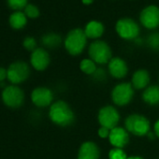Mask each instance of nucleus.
I'll use <instances>...</instances> for the list:
<instances>
[{
    "mask_svg": "<svg viewBox=\"0 0 159 159\" xmlns=\"http://www.w3.org/2000/svg\"><path fill=\"white\" fill-rule=\"evenodd\" d=\"M141 98L147 105H159V85H149L143 90Z\"/></svg>",
    "mask_w": 159,
    "mask_h": 159,
    "instance_id": "f3484780",
    "label": "nucleus"
},
{
    "mask_svg": "<svg viewBox=\"0 0 159 159\" xmlns=\"http://www.w3.org/2000/svg\"><path fill=\"white\" fill-rule=\"evenodd\" d=\"M121 116L118 110L111 105H106L99 109L98 113V121L100 126L110 130L118 126Z\"/></svg>",
    "mask_w": 159,
    "mask_h": 159,
    "instance_id": "0eeeda50",
    "label": "nucleus"
},
{
    "mask_svg": "<svg viewBox=\"0 0 159 159\" xmlns=\"http://www.w3.org/2000/svg\"><path fill=\"white\" fill-rule=\"evenodd\" d=\"M62 38L56 33H48L41 38V43L49 49H55L60 46Z\"/></svg>",
    "mask_w": 159,
    "mask_h": 159,
    "instance_id": "aec40b11",
    "label": "nucleus"
},
{
    "mask_svg": "<svg viewBox=\"0 0 159 159\" xmlns=\"http://www.w3.org/2000/svg\"><path fill=\"white\" fill-rule=\"evenodd\" d=\"M88 54L89 58L92 59L97 65L108 64L112 58L111 47L103 40H95L92 42L88 49Z\"/></svg>",
    "mask_w": 159,
    "mask_h": 159,
    "instance_id": "20e7f679",
    "label": "nucleus"
},
{
    "mask_svg": "<svg viewBox=\"0 0 159 159\" xmlns=\"http://www.w3.org/2000/svg\"><path fill=\"white\" fill-rule=\"evenodd\" d=\"M7 78H8L7 69L2 66H0V83H3Z\"/></svg>",
    "mask_w": 159,
    "mask_h": 159,
    "instance_id": "c85d7f7f",
    "label": "nucleus"
},
{
    "mask_svg": "<svg viewBox=\"0 0 159 159\" xmlns=\"http://www.w3.org/2000/svg\"><path fill=\"white\" fill-rule=\"evenodd\" d=\"M87 43V37L84 30L75 28L68 32L65 39V48L66 52L73 56L80 55L84 50Z\"/></svg>",
    "mask_w": 159,
    "mask_h": 159,
    "instance_id": "f03ea898",
    "label": "nucleus"
},
{
    "mask_svg": "<svg viewBox=\"0 0 159 159\" xmlns=\"http://www.w3.org/2000/svg\"><path fill=\"white\" fill-rule=\"evenodd\" d=\"M108 71L112 78L121 80L126 77L128 73V66L121 57H112L108 63Z\"/></svg>",
    "mask_w": 159,
    "mask_h": 159,
    "instance_id": "4468645a",
    "label": "nucleus"
},
{
    "mask_svg": "<svg viewBox=\"0 0 159 159\" xmlns=\"http://www.w3.org/2000/svg\"><path fill=\"white\" fill-rule=\"evenodd\" d=\"M135 95V89L131 83H121L116 84L111 93V98L114 105L119 107H125L128 105Z\"/></svg>",
    "mask_w": 159,
    "mask_h": 159,
    "instance_id": "39448f33",
    "label": "nucleus"
},
{
    "mask_svg": "<svg viewBox=\"0 0 159 159\" xmlns=\"http://www.w3.org/2000/svg\"><path fill=\"white\" fill-rule=\"evenodd\" d=\"M78 159H99L100 149L98 145L92 140L84 141L78 150Z\"/></svg>",
    "mask_w": 159,
    "mask_h": 159,
    "instance_id": "2eb2a0df",
    "label": "nucleus"
},
{
    "mask_svg": "<svg viewBox=\"0 0 159 159\" xmlns=\"http://www.w3.org/2000/svg\"><path fill=\"white\" fill-rule=\"evenodd\" d=\"M82 2L84 4V5H90L94 2V0H82Z\"/></svg>",
    "mask_w": 159,
    "mask_h": 159,
    "instance_id": "2f4dec72",
    "label": "nucleus"
},
{
    "mask_svg": "<svg viewBox=\"0 0 159 159\" xmlns=\"http://www.w3.org/2000/svg\"><path fill=\"white\" fill-rule=\"evenodd\" d=\"M115 29L117 34L126 40H135L139 35V27L138 24L130 18L120 19L116 23Z\"/></svg>",
    "mask_w": 159,
    "mask_h": 159,
    "instance_id": "1a4fd4ad",
    "label": "nucleus"
},
{
    "mask_svg": "<svg viewBox=\"0 0 159 159\" xmlns=\"http://www.w3.org/2000/svg\"><path fill=\"white\" fill-rule=\"evenodd\" d=\"M109 159H126L128 156L124 149L119 148H112L109 152Z\"/></svg>",
    "mask_w": 159,
    "mask_h": 159,
    "instance_id": "b1692460",
    "label": "nucleus"
},
{
    "mask_svg": "<svg viewBox=\"0 0 159 159\" xmlns=\"http://www.w3.org/2000/svg\"><path fill=\"white\" fill-rule=\"evenodd\" d=\"M23 45H24L25 50L30 51V52H33V51H35L37 49V41L32 37H26L24 39Z\"/></svg>",
    "mask_w": 159,
    "mask_h": 159,
    "instance_id": "a878e982",
    "label": "nucleus"
},
{
    "mask_svg": "<svg viewBox=\"0 0 159 159\" xmlns=\"http://www.w3.org/2000/svg\"><path fill=\"white\" fill-rule=\"evenodd\" d=\"M93 78L98 82H103L107 79V72L102 67H98L97 71L93 74Z\"/></svg>",
    "mask_w": 159,
    "mask_h": 159,
    "instance_id": "bb28decb",
    "label": "nucleus"
},
{
    "mask_svg": "<svg viewBox=\"0 0 159 159\" xmlns=\"http://www.w3.org/2000/svg\"><path fill=\"white\" fill-rule=\"evenodd\" d=\"M151 81L150 73L143 68L136 70L131 79V84L135 90H144L149 86Z\"/></svg>",
    "mask_w": 159,
    "mask_h": 159,
    "instance_id": "dca6fc26",
    "label": "nucleus"
},
{
    "mask_svg": "<svg viewBox=\"0 0 159 159\" xmlns=\"http://www.w3.org/2000/svg\"><path fill=\"white\" fill-rule=\"evenodd\" d=\"M25 14L26 17L35 19L39 16V10L33 4H28L25 9Z\"/></svg>",
    "mask_w": 159,
    "mask_h": 159,
    "instance_id": "393cba45",
    "label": "nucleus"
},
{
    "mask_svg": "<svg viewBox=\"0 0 159 159\" xmlns=\"http://www.w3.org/2000/svg\"><path fill=\"white\" fill-rule=\"evenodd\" d=\"M126 159H144V158L140 155H130Z\"/></svg>",
    "mask_w": 159,
    "mask_h": 159,
    "instance_id": "7c9ffc66",
    "label": "nucleus"
},
{
    "mask_svg": "<svg viewBox=\"0 0 159 159\" xmlns=\"http://www.w3.org/2000/svg\"><path fill=\"white\" fill-rule=\"evenodd\" d=\"M147 45L153 51H159V33L151 34L147 39Z\"/></svg>",
    "mask_w": 159,
    "mask_h": 159,
    "instance_id": "5701e85b",
    "label": "nucleus"
},
{
    "mask_svg": "<svg viewBox=\"0 0 159 159\" xmlns=\"http://www.w3.org/2000/svg\"><path fill=\"white\" fill-rule=\"evenodd\" d=\"M110 132H111L110 129L103 127V126H100L98 130V135L100 139H109Z\"/></svg>",
    "mask_w": 159,
    "mask_h": 159,
    "instance_id": "cd10ccee",
    "label": "nucleus"
},
{
    "mask_svg": "<svg viewBox=\"0 0 159 159\" xmlns=\"http://www.w3.org/2000/svg\"><path fill=\"white\" fill-rule=\"evenodd\" d=\"M10 25L13 29H22L27 24V17L25 12L15 11L10 16Z\"/></svg>",
    "mask_w": 159,
    "mask_h": 159,
    "instance_id": "6ab92c4d",
    "label": "nucleus"
},
{
    "mask_svg": "<svg viewBox=\"0 0 159 159\" xmlns=\"http://www.w3.org/2000/svg\"><path fill=\"white\" fill-rule=\"evenodd\" d=\"M8 72V80L14 85L20 84L30 76V67L27 63L24 61H16L10 65L7 68Z\"/></svg>",
    "mask_w": 159,
    "mask_h": 159,
    "instance_id": "423d86ee",
    "label": "nucleus"
},
{
    "mask_svg": "<svg viewBox=\"0 0 159 159\" xmlns=\"http://www.w3.org/2000/svg\"><path fill=\"white\" fill-rule=\"evenodd\" d=\"M80 69L81 71L86 75H89V76H93V74L97 71L98 69V66H97V64L90 58H85V59H83L80 63Z\"/></svg>",
    "mask_w": 159,
    "mask_h": 159,
    "instance_id": "412c9836",
    "label": "nucleus"
},
{
    "mask_svg": "<svg viewBox=\"0 0 159 159\" xmlns=\"http://www.w3.org/2000/svg\"><path fill=\"white\" fill-rule=\"evenodd\" d=\"M77 159H78V158H77Z\"/></svg>",
    "mask_w": 159,
    "mask_h": 159,
    "instance_id": "473e14b6",
    "label": "nucleus"
},
{
    "mask_svg": "<svg viewBox=\"0 0 159 159\" xmlns=\"http://www.w3.org/2000/svg\"><path fill=\"white\" fill-rule=\"evenodd\" d=\"M141 25L147 29H154L159 26V8L149 6L145 8L139 16Z\"/></svg>",
    "mask_w": 159,
    "mask_h": 159,
    "instance_id": "9b49d317",
    "label": "nucleus"
},
{
    "mask_svg": "<svg viewBox=\"0 0 159 159\" xmlns=\"http://www.w3.org/2000/svg\"><path fill=\"white\" fill-rule=\"evenodd\" d=\"M2 101L3 103L11 109H18L23 106L25 102V93L17 85H9L2 91Z\"/></svg>",
    "mask_w": 159,
    "mask_h": 159,
    "instance_id": "6e6552de",
    "label": "nucleus"
},
{
    "mask_svg": "<svg viewBox=\"0 0 159 159\" xmlns=\"http://www.w3.org/2000/svg\"><path fill=\"white\" fill-rule=\"evenodd\" d=\"M153 133L155 137L159 139V119H157L153 125Z\"/></svg>",
    "mask_w": 159,
    "mask_h": 159,
    "instance_id": "c756f323",
    "label": "nucleus"
},
{
    "mask_svg": "<svg viewBox=\"0 0 159 159\" xmlns=\"http://www.w3.org/2000/svg\"><path fill=\"white\" fill-rule=\"evenodd\" d=\"M130 134L128 131L122 126H116L112 128L110 132L109 141L113 148L124 149L129 143Z\"/></svg>",
    "mask_w": 159,
    "mask_h": 159,
    "instance_id": "f8f14e48",
    "label": "nucleus"
},
{
    "mask_svg": "<svg viewBox=\"0 0 159 159\" xmlns=\"http://www.w3.org/2000/svg\"><path fill=\"white\" fill-rule=\"evenodd\" d=\"M84 33L87 37V39H98L100 38L104 33V26L101 23L97 21H91L89 22L84 29Z\"/></svg>",
    "mask_w": 159,
    "mask_h": 159,
    "instance_id": "a211bd4d",
    "label": "nucleus"
},
{
    "mask_svg": "<svg viewBox=\"0 0 159 159\" xmlns=\"http://www.w3.org/2000/svg\"><path fill=\"white\" fill-rule=\"evenodd\" d=\"M31 100L39 108H46L53 103V93L48 87H37L31 93Z\"/></svg>",
    "mask_w": 159,
    "mask_h": 159,
    "instance_id": "9d476101",
    "label": "nucleus"
},
{
    "mask_svg": "<svg viewBox=\"0 0 159 159\" xmlns=\"http://www.w3.org/2000/svg\"><path fill=\"white\" fill-rule=\"evenodd\" d=\"M125 128L129 134L144 137L151 132V123L146 116L139 113H132L125 118Z\"/></svg>",
    "mask_w": 159,
    "mask_h": 159,
    "instance_id": "7ed1b4c3",
    "label": "nucleus"
},
{
    "mask_svg": "<svg viewBox=\"0 0 159 159\" xmlns=\"http://www.w3.org/2000/svg\"><path fill=\"white\" fill-rule=\"evenodd\" d=\"M30 63L32 66L38 70V71H43L45 70L50 63H51V57L49 52L43 49V48H37L35 51L32 52L30 56Z\"/></svg>",
    "mask_w": 159,
    "mask_h": 159,
    "instance_id": "ddd939ff",
    "label": "nucleus"
},
{
    "mask_svg": "<svg viewBox=\"0 0 159 159\" xmlns=\"http://www.w3.org/2000/svg\"><path fill=\"white\" fill-rule=\"evenodd\" d=\"M28 0H7L8 5L11 10H14L16 11H20L23 9H25Z\"/></svg>",
    "mask_w": 159,
    "mask_h": 159,
    "instance_id": "4be33fe9",
    "label": "nucleus"
},
{
    "mask_svg": "<svg viewBox=\"0 0 159 159\" xmlns=\"http://www.w3.org/2000/svg\"><path fill=\"white\" fill-rule=\"evenodd\" d=\"M49 118L56 125L66 127L75 122V113L72 108L64 100H57L50 106Z\"/></svg>",
    "mask_w": 159,
    "mask_h": 159,
    "instance_id": "f257e3e1",
    "label": "nucleus"
}]
</instances>
